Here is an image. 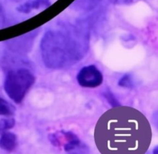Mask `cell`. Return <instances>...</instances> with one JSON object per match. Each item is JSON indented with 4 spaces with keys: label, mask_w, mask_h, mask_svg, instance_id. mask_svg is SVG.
Listing matches in <instances>:
<instances>
[{
    "label": "cell",
    "mask_w": 158,
    "mask_h": 154,
    "mask_svg": "<svg viewBox=\"0 0 158 154\" xmlns=\"http://www.w3.org/2000/svg\"><path fill=\"white\" fill-rule=\"evenodd\" d=\"M51 5L50 0H27L17 7L21 13L27 14L31 11L41 8H46Z\"/></svg>",
    "instance_id": "277c9868"
},
{
    "label": "cell",
    "mask_w": 158,
    "mask_h": 154,
    "mask_svg": "<svg viewBox=\"0 0 158 154\" xmlns=\"http://www.w3.org/2000/svg\"><path fill=\"white\" fill-rule=\"evenodd\" d=\"M14 107L0 97V115L10 116L14 113Z\"/></svg>",
    "instance_id": "52a82bcc"
},
{
    "label": "cell",
    "mask_w": 158,
    "mask_h": 154,
    "mask_svg": "<svg viewBox=\"0 0 158 154\" xmlns=\"http://www.w3.org/2000/svg\"><path fill=\"white\" fill-rule=\"evenodd\" d=\"M109 1L112 4H120V3H122V0H109Z\"/></svg>",
    "instance_id": "8fae6325"
},
{
    "label": "cell",
    "mask_w": 158,
    "mask_h": 154,
    "mask_svg": "<svg viewBox=\"0 0 158 154\" xmlns=\"http://www.w3.org/2000/svg\"><path fill=\"white\" fill-rule=\"evenodd\" d=\"M78 84L84 87H96L101 84L103 76L101 72L94 65L83 67L77 76Z\"/></svg>",
    "instance_id": "3957f363"
},
{
    "label": "cell",
    "mask_w": 158,
    "mask_h": 154,
    "mask_svg": "<svg viewBox=\"0 0 158 154\" xmlns=\"http://www.w3.org/2000/svg\"><path fill=\"white\" fill-rule=\"evenodd\" d=\"M152 130L146 117L128 106H115L98 119L95 144L102 154H143L151 144Z\"/></svg>",
    "instance_id": "6da1fadb"
},
{
    "label": "cell",
    "mask_w": 158,
    "mask_h": 154,
    "mask_svg": "<svg viewBox=\"0 0 158 154\" xmlns=\"http://www.w3.org/2000/svg\"><path fill=\"white\" fill-rule=\"evenodd\" d=\"M17 136L12 132H4L0 137V148L5 151L10 152L17 146Z\"/></svg>",
    "instance_id": "5b68a950"
},
{
    "label": "cell",
    "mask_w": 158,
    "mask_h": 154,
    "mask_svg": "<svg viewBox=\"0 0 158 154\" xmlns=\"http://www.w3.org/2000/svg\"><path fill=\"white\" fill-rule=\"evenodd\" d=\"M118 85L125 87H131L133 86L134 82L133 81L132 77L130 75H125L118 81Z\"/></svg>",
    "instance_id": "9c48e42d"
},
{
    "label": "cell",
    "mask_w": 158,
    "mask_h": 154,
    "mask_svg": "<svg viewBox=\"0 0 158 154\" xmlns=\"http://www.w3.org/2000/svg\"><path fill=\"white\" fill-rule=\"evenodd\" d=\"M6 17L4 10L0 4V29L3 28L6 25Z\"/></svg>",
    "instance_id": "30bf717a"
},
{
    "label": "cell",
    "mask_w": 158,
    "mask_h": 154,
    "mask_svg": "<svg viewBox=\"0 0 158 154\" xmlns=\"http://www.w3.org/2000/svg\"><path fill=\"white\" fill-rule=\"evenodd\" d=\"M102 0H75L70 7L75 10L88 12L95 9Z\"/></svg>",
    "instance_id": "8992f818"
},
{
    "label": "cell",
    "mask_w": 158,
    "mask_h": 154,
    "mask_svg": "<svg viewBox=\"0 0 158 154\" xmlns=\"http://www.w3.org/2000/svg\"><path fill=\"white\" fill-rule=\"evenodd\" d=\"M35 79L33 73L27 68L10 70L5 77L4 89L10 99L20 103L33 84Z\"/></svg>",
    "instance_id": "7a4b0ae2"
},
{
    "label": "cell",
    "mask_w": 158,
    "mask_h": 154,
    "mask_svg": "<svg viewBox=\"0 0 158 154\" xmlns=\"http://www.w3.org/2000/svg\"><path fill=\"white\" fill-rule=\"evenodd\" d=\"M15 121L14 118H4L0 121V134L11 129L15 125Z\"/></svg>",
    "instance_id": "ba28073f"
}]
</instances>
